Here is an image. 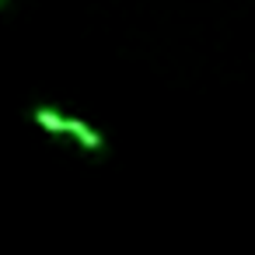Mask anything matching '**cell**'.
<instances>
[{"label":"cell","mask_w":255,"mask_h":255,"mask_svg":"<svg viewBox=\"0 0 255 255\" xmlns=\"http://www.w3.org/2000/svg\"><path fill=\"white\" fill-rule=\"evenodd\" d=\"M67 136H70L81 150H88V154H102V150H105V136H102L91 123H84L81 116H67Z\"/></svg>","instance_id":"6da1fadb"},{"label":"cell","mask_w":255,"mask_h":255,"mask_svg":"<svg viewBox=\"0 0 255 255\" xmlns=\"http://www.w3.org/2000/svg\"><path fill=\"white\" fill-rule=\"evenodd\" d=\"M32 119L39 123V129H46L49 136H67V116L53 105H35L32 109Z\"/></svg>","instance_id":"7a4b0ae2"},{"label":"cell","mask_w":255,"mask_h":255,"mask_svg":"<svg viewBox=\"0 0 255 255\" xmlns=\"http://www.w3.org/2000/svg\"><path fill=\"white\" fill-rule=\"evenodd\" d=\"M0 4H7V0H0Z\"/></svg>","instance_id":"3957f363"}]
</instances>
